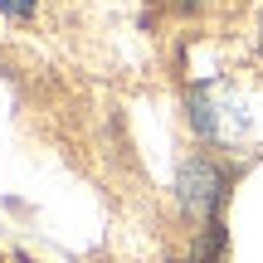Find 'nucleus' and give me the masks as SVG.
Instances as JSON below:
<instances>
[{
	"instance_id": "obj_1",
	"label": "nucleus",
	"mask_w": 263,
	"mask_h": 263,
	"mask_svg": "<svg viewBox=\"0 0 263 263\" xmlns=\"http://www.w3.org/2000/svg\"><path fill=\"white\" fill-rule=\"evenodd\" d=\"M219 195H224V176L205 156H190V166L180 171V200H185V210L210 219L219 210Z\"/></svg>"
},
{
	"instance_id": "obj_2",
	"label": "nucleus",
	"mask_w": 263,
	"mask_h": 263,
	"mask_svg": "<svg viewBox=\"0 0 263 263\" xmlns=\"http://www.w3.org/2000/svg\"><path fill=\"white\" fill-rule=\"evenodd\" d=\"M0 10H5L10 20H29L34 15V0H0Z\"/></svg>"
},
{
	"instance_id": "obj_3",
	"label": "nucleus",
	"mask_w": 263,
	"mask_h": 263,
	"mask_svg": "<svg viewBox=\"0 0 263 263\" xmlns=\"http://www.w3.org/2000/svg\"><path fill=\"white\" fill-rule=\"evenodd\" d=\"M176 5H205V0H176Z\"/></svg>"
},
{
	"instance_id": "obj_4",
	"label": "nucleus",
	"mask_w": 263,
	"mask_h": 263,
	"mask_svg": "<svg viewBox=\"0 0 263 263\" xmlns=\"http://www.w3.org/2000/svg\"><path fill=\"white\" fill-rule=\"evenodd\" d=\"M258 49H263V25H258Z\"/></svg>"
}]
</instances>
